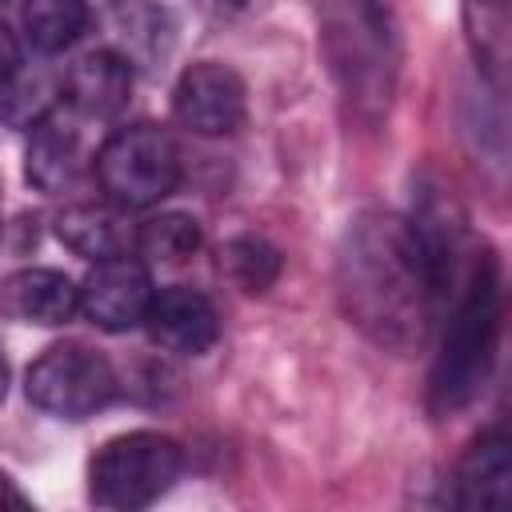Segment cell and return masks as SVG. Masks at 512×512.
I'll list each match as a JSON object with an SVG mask.
<instances>
[{"label":"cell","instance_id":"obj_22","mask_svg":"<svg viewBox=\"0 0 512 512\" xmlns=\"http://www.w3.org/2000/svg\"><path fill=\"white\" fill-rule=\"evenodd\" d=\"M0 508H28V496L16 488L8 472H0Z\"/></svg>","mask_w":512,"mask_h":512},{"label":"cell","instance_id":"obj_4","mask_svg":"<svg viewBox=\"0 0 512 512\" xmlns=\"http://www.w3.org/2000/svg\"><path fill=\"white\" fill-rule=\"evenodd\" d=\"M184 452L164 432H120L104 440L88 464V500L96 508L132 512L156 504L180 476Z\"/></svg>","mask_w":512,"mask_h":512},{"label":"cell","instance_id":"obj_16","mask_svg":"<svg viewBox=\"0 0 512 512\" xmlns=\"http://www.w3.org/2000/svg\"><path fill=\"white\" fill-rule=\"evenodd\" d=\"M56 236L64 248H72L84 260H108V256H124L136 244V232L124 224L120 208L112 204H72L56 216Z\"/></svg>","mask_w":512,"mask_h":512},{"label":"cell","instance_id":"obj_18","mask_svg":"<svg viewBox=\"0 0 512 512\" xmlns=\"http://www.w3.org/2000/svg\"><path fill=\"white\" fill-rule=\"evenodd\" d=\"M88 24V4L84 0H24L20 4V28L32 52L56 56L80 40Z\"/></svg>","mask_w":512,"mask_h":512},{"label":"cell","instance_id":"obj_9","mask_svg":"<svg viewBox=\"0 0 512 512\" xmlns=\"http://www.w3.org/2000/svg\"><path fill=\"white\" fill-rule=\"evenodd\" d=\"M172 112L192 136H228L244 124V80L228 64L200 60L180 72Z\"/></svg>","mask_w":512,"mask_h":512},{"label":"cell","instance_id":"obj_1","mask_svg":"<svg viewBox=\"0 0 512 512\" xmlns=\"http://www.w3.org/2000/svg\"><path fill=\"white\" fill-rule=\"evenodd\" d=\"M336 296L348 324L392 352L420 348L444 304L408 220L392 212L348 220L336 248Z\"/></svg>","mask_w":512,"mask_h":512},{"label":"cell","instance_id":"obj_14","mask_svg":"<svg viewBox=\"0 0 512 512\" xmlns=\"http://www.w3.org/2000/svg\"><path fill=\"white\" fill-rule=\"evenodd\" d=\"M512 488V444L504 432H484L468 444L452 472V504L496 512L508 504Z\"/></svg>","mask_w":512,"mask_h":512},{"label":"cell","instance_id":"obj_7","mask_svg":"<svg viewBox=\"0 0 512 512\" xmlns=\"http://www.w3.org/2000/svg\"><path fill=\"white\" fill-rule=\"evenodd\" d=\"M424 260L432 272V284L440 292V300H448V292L460 288L464 268H468V216L456 200V192L440 180V176H416L412 184V216H404Z\"/></svg>","mask_w":512,"mask_h":512},{"label":"cell","instance_id":"obj_8","mask_svg":"<svg viewBox=\"0 0 512 512\" xmlns=\"http://www.w3.org/2000/svg\"><path fill=\"white\" fill-rule=\"evenodd\" d=\"M84 124L88 120L72 112L68 104H56L44 116H36L28 132V148H24L28 184H36L40 192H64V188H76L92 172L96 152L88 144Z\"/></svg>","mask_w":512,"mask_h":512},{"label":"cell","instance_id":"obj_5","mask_svg":"<svg viewBox=\"0 0 512 512\" xmlns=\"http://www.w3.org/2000/svg\"><path fill=\"white\" fill-rule=\"evenodd\" d=\"M92 172L116 208H152L172 196L180 180V152L164 128L128 124L96 148Z\"/></svg>","mask_w":512,"mask_h":512},{"label":"cell","instance_id":"obj_23","mask_svg":"<svg viewBox=\"0 0 512 512\" xmlns=\"http://www.w3.org/2000/svg\"><path fill=\"white\" fill-rule=\"evenodd\" d=\"M4 396H8V360L0 352V404H4Z\"/></svg>","mask_w":512,"mask_h":512},{"label":"cell","instance_id":"obj_20","mask_svg":"<svg viewBox=\"0 0 512 512\" xmlns=\"http://www.w3.org/2000/svg\"><path fill=\"white\" fill-rule=\"evenodd\" d=\"M204 244V232H200V220L188 216V212H160V216H148L140 228H136V252L148 256V260H160V264H184L200 252Z\"/></svg>","mask_w":512,"mask_h":512},{"label":"cell","instance_id":"obj_3","mask_svg":"<svg viewBox=\"0 0 512 512\" xmlns=\"http://www.w3.org/2000/svg\"><path fill=\"white\" fill-rule=\"evenodd\" d=\"M500 316H504L500 264L484 248L464 268L440 352L432 360V376H428V412L432 416H456L484 392L492 364H496Z\"/></svg>","mask_w":512,"mask_h":512},{"label":"cell","instance_id":"obj_10","mask_svg":"<svg viewBox=\"0 0 512 512\" xmlns=\"http://www.w3.org/2000/svg\"><path fill=\"white\" fill-rule=\"evenodd\" d=\"M152 276L144 268V260L136 256H108L96 260L92 272L80 284V308L84 316L104 328V332H128L140 328L152 304Z\"/></svg>","mask_w":512,"mask_h":512},{"label":"cell","instance_id":"obj_2","mask_svg":"<svg viewBox=\"0 0 512 512\" xmlns=\"http://www.w3.org/2000/svg\"><path fill=\"white\" fill-rule=\"evenodd\" d=\"M320 52L348 104L364 124H380L400 80V20L392 0H316Z\"/></svg>","mask_w":512,"mask_h":512},{"label":"cell","instance_id":"obj_21","mask_svg":"<svg viewBox=\"0 0 512 512\" xmlns=\"http://www.w3.org/2000/svg\"><path fill=\"white\" fill-rule=\"evenodd\" d=\"M20 76V40L0 24V92H8Z\"/></svg>","mask_w":512,"mask_h":512},{"label":"cell","instance_id":"obj_12","mask_svg":"<svg viewBox=\"0 0 512 512\" xmlns=\"http://www.w3.org/2000/svg\"><path fill=\"white\" fill-rule=\"evenodd\" d=\"M104 28L112 40V52H120L132 64V72L160 68L176 44V20L156 0H108Z\"/></svg>","mask_w":512,"mask_h":512},{"label":"cell","instance_id":"obj_17","mask_svg":"<svg viewBox=\"0 0 512 512\" xmlns=\"http://www.w3.org/2000/svg\"><path fill=\"white\" fill-rule=\"evenodd\" d=\"M472 60L492 88H504L512 60V0H460Z\"/></svg>","mask_w":512,"mask_h":512},{"label":"cell","instance_id":"obj_19","mask_svg":"<svg viewBox=\"0 0 512 512\" xmlns=\"http://www.w3.org/2000/svg\"><path fill=\"white\" fill-rule=\"evenodd\" d=\"M284 268V256L272 240L256 236V232H244V236H232L224 248H220V272L248 296H260L276 284Z\"/></svg>","mask_w":512,"mask_h":512},{"label":"cell","instance_id":"obj_11","mask_svg":"<svg viewBox=\"0 0 512 512\" xmlns=\"http://www.w3.org/2000/svg\"><path fill=\"white\" fill-rule=\"evenodd\" d=\"M144 324L160 348L180 352V356H204L220 340V316L212 300L188 284H168L152 292Z\"/></svg>","mask_w":512,"mask_h":512},{"label":"cell","instance_id":"obj_15","mask_svg":"<svg viewBox=\"0 0 512 512\" xmlns=\"http://www.w3.org/2000/svg\"><path fill=\"white\" fill-rule=\"evenodd\" d=\"M80 308V288L56 268H20L0 288V312L20 324L56 328Z\"/></svg>","mask_w":512,"mask_h":512},{"label":"cell","instance_id":"obj_13","mask_svg":"<svg viewBox=\"0 0 512 512\" xmlns=\"http://www.w3.org/2000/svg\"><path fill=\"white\" fill-rule=\"evenodd\" d=\"M128 96H132V64L112 48L84 52L64 76V104L84 120L120 116Z\"/></svg>","mask_w":512,"mask_h":512},{"label":"cell","instance_id":"obj_6","mask_svg":"<svg viewBox=\"0 0 512 512\" xmlns=\"http://www.w3.org/2000/svg\"><path fill=\"white\" fill-rule=\"evenodd\" d=\"M24 392L56 420H84L116 396V372L88 344H52L40 360H32Z\"/></svg>","mask_w":512,"mask_h":512}]
</instances>
